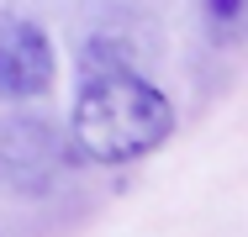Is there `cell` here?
Instances as JSON below:
<instances>
[{"instance_id":"obj_1","label":"cell","mask_w":248,"mask_h":237,"mask_svg":"<svg viewBox=\"0 0 248 237\" xmlns=\"http://www.w3.org/2000/svg\"><path fill=\"white\" fill-rule=\"evenodd\" d=\"M169 137H174V105L143 74L106 69L79 79L74 111H69V142L79 148V158L116 169L158 153Z\"/></svg>"},{"instance_id":"obj_5","label":"cell","mask_w":248,"mask_h":237,"mask_svg":"<svg viewBox=\"0 0 248 237\" xmlns=\"http://www.w3.org/2000/svg\"><path fill=\"white\" fill-rule=\"evenodd\" d=\"M106 69H127V47L116 37H90L79 53V79L85 74H106Z\"/></svg>"},{"instance_id":"obj_2","label":"cell","mask_w":248,"mask_h":237,"mask_svg":"<svg viewBox=\"0 0 248 237\" xmlns=\"http://www.w3.org/2000/svg\"><path fill=\"white\" fill-rule=\"evenodd\" d=\"M63 179V132L43 116H0V190L43 195Z\"/></svg>"},{"instance_id":"obj_3","label":"cell","mask_w":248,"mask_h":237,"mask_svg":"<svg viewBox=\"0 0 248 237\" xmlns=\"http://www.w3.org/2000/svg\"><path fill=\"white\" fill-rule=\"evenodd\" d=\"M58 79V53L53 37L32 16L0 21V100H37Z\"/></svg>"},{"instance_id":"obj_4","label":"cell","mask_w":248,"mask_h":237,"mask_svg":"<svg viewBox=\"0 0 248 237\" xmlns=\"http://www.w3.org/2000/svg\"><path fill=\"white\" fill-rule=\"evenodd\" d=\"M201 27L217 47L248 43V0H201Z\"/></svg>"}]
</instances>
